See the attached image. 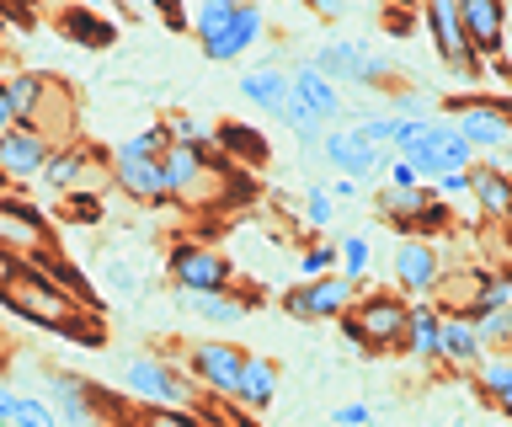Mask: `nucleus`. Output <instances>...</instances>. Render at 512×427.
Instances as JSON below:
<instances>
[{"label":"nucleus","instance_id":"nucleus-9","mask_svg":"<svg viewBox=\"0 0 512 427\" xmlns=\"http://www.w3.org/2000/svg\"><path fill=\"white\" fill-rule=\"evenodd\" d=\"M459 27L470 54H502L507 43V0H459Z\"/></svg>","mask_w":512,"mask_h":427},{"label":"nucleus","instance_id":"nucleus-23","mask_svg":"<svg viewBox=\"0 0 512 427\" xmlns=\"http://www.w3.org/2000/svg\"><path fill=\"white\" fill-rule=\"evenodd\" d=\"M272 385H278V369H272L267 358H246V369H240V385H235V401L262 411L272 401Z\"/></svg>","mask_w":512,"mask_h":427},{"label":"nucleus","instance_id":"nucleus-4","mask_svg":"<svg viewBox=\"0 0 512 427\" xmlns=\"http://www.w3.org/2000/svg\"><path fill=\"white\" fill-rule=\"evenodd\" d=\"M352 299H358V283L342 278V273H326V278H310V283H299V289H288L283 310L294 315V321H342L352 310Z\"/></svg>","mask_w":512,"mask_h":427},{"label":"nucleus","instance_id":"nucleus-26","mask_svg":"<svg viewBox=\"0 0 512 427\" xmlns=\"http://www.w3.org/2000/svg\"><path fill=\"white\" fill-rule=\"evenodd\" d=\"M480 395L502 411V417H512V363L507 358H491L480 363Z\"/></svg>","mask_w":512,"mask_h":427},{"label":"nucleus","instance_id":"nucleus-47","mask_svg":"<svg viewBox=\"0 0 512 427\" xmlns=\"http://www.w3.org/2000/svg\"><path fill=\"white\" fill-rule=\"evenodd\" d=\"M86 6H91V11H102V6H107V0H86Z\"/></svg>","mask_w":512,"mask_h":427},{"label":"nucleus","instance_id":"nucleus-45","mask_svg":"<svg viewBox=\"0 0 512 427\" xmlns=\"http://www.w3.org/2000/svg\"><path fill=\"white\" fill-rule=\"evenodd\" d=\"M11 411H16V395L0 385V422H11Z\"/></svg>","mask_w":512,"mask_h":427},{"label":"nucleus","instance_id":"nucleus-42","mask_svg":"<svg viewBox=\"0 0 512 427\" xmlns=\"http://www.w3.org/2000/svg\"><path fill=\"white\" fill-rule=\"evenodd\" d=\"M16 129V113H11V91H6V81H0V134H11Z\"/></svg>","mask_w":512,"mask_h":427},{"label":"nucleus","instance_id":"nucleus-5","mask_svg":"<svg viewBox=\"0 0 512 427\" xmlns=\"http://www.w3.org/2000/svg\"><path fill=\"white\" fill-rule=\"evenodd\" d=\"M123 379H128V390H134L139 401H150L155 411H182L192 401V390L182 385V374L166 369V363H155V358L123 363Z\"/></svg>","mask_w":512,"mask_h":427},{"label":"nucleus","instance_id":"nucleus-10","mask_svg":"<svg viewBox=\"0 0 512 427\" xmlns=\"http://www.w3.org/2000/svg\"><path fill=\"white\" fill-rule=\"evenodd\" d=\"M230 257H219V251H208V246H176L171 251V278L182 283V289H208V294H219L224 283H230Z\"/></svg>","mask_w":512,"mask_h":427},{"label":"nucleus","instance_id":"nucleus-2","mask_svg":"<svg viewBox=\"0 0 512 427\" xmlns=\"http://www.w3.org/2000/svg\"><path fill=\"white\" fill-rule=\"evenodd\" d=\"M406 321H411L406 299L368 294V299H352V310L342 315V331L363 353H384V347H406Z\"/></svg>","mask_w":512,"mask_h":427},{"label":"nucleus","instance_id":"nucleus-29","mask_svg":"<svg viewBox=\"0 0 512 427\" xmlns=\"http://www.w3.org/2000/svg\"><path fill=\"white\" fill-rule=\"evenodd\" d=\"M86 161H91L86 150L48 155V166H43V182H48V187H75V182H80V171H86Z\"/></svg>","mask_w":512,"mask_h":427},{"label":"nucleus","instance_id":"nucleus-17","mask_svg":"<svg viewBox=\"0 0 512 427\" xmlns=\"http://www.w3.org/2000/svg\"><path fill=\"white\" fill-rule=\"evenodd\" d=\"M240 91H246V97L262 107V113H272V118H294V86H288V75L283 70H251L246 81H240Z\"/></svg>","mask_w":512,"mask_h":427},{"label":"nucleus","instance_id":"nucleus-18","mask_svg":"<svg viewBox=\"0 0 512 427\" xmlns=\"http://www.w3.org/2000/svg\"><path fill=\"white\" fill-rule=\"evenodd\" d=\"M438 358L454 363V369H470V363H480V331L470 315H443V331H438Z\"/></svg>","mask_w":512,"mask_h":427},{"label":"nucleus","instance_id":"nucleus-32","mask_svg":"<svg viewBox=\"0 0 512 427\" xmlns=\"http://www.w3.org/2000/svg\"><path fill=\"white\" fill-rule=\"evenodd\" d=\"M64 219L70 225H102V198H86V193L64 198Z\"/></svg>","mask_w":512,"mask_h":427},{"label":"nucleus","instance_id":"nucleus-30","mask_svg":"<svg viewBox=\"0 0 512 427\" xmlns=\"http://www.w3.org/2000/svg\"><path fill=\"white\" fill-rule=\"evenodd\" d=\"M11 427H59V411L48 401H38V395H16Z\"/></svg>","mask_w":512,"mask_h":427},{"label":"nucleus","instance_id":"nucleus-24","mask_svg":"<svg viewBox=\"0 0 512 427\" xmlns=\"http://www.w3.org/2000/svg\"><path fill=\"white\" fill-rule=\"evenodd\" d=\"M182 305L192 310V315H203V321H219V326H230V321H240L246 315V299H235V294H208V289H187V299Z\"/></svg>","mask_w":512,"mask_h":427},{"label":"nucleus","instance_id":"nucleus-44","mask_svg":"<svg viewBox=\"0 0 512 427\" xmlns=\"http://www.w3.org/2000/svg\"><path fill=\"white\" fill-rule=\"evenodd\" d=\"M315 17H342V0H310Z\"/></svg>","mask_w":512,"mask_h":427},{"label":"nucleus","instance_id":"nucleus-12","mask_svg":"<svg viewBox=\"0 0 512 427\" xmlns=\"http://www.w3.org/2000/svg\"><path fill=\"white\" fill-rule=\"evenodd\" d=\"M320 150H326V161L336 171H347L352 182L358 177H374V171L384 166V150H374L358 129H331L326 139H320Z\"/></svg>","mask_w":512,"mask_h":427},{"label":"nucleus","instance_id":"nucleus-41","mask_svg":"<svg viewBox=\"0 0 512 427\" xmlns=\"http://www.w3.org/2000/svg\"><path fill=\"white\" fill-rule=\"evenodd\" d=\"M150 6L160 11V17H166L171 27H187V17H182V0H150Z\"/></svg>","mask_w":512,"mask_h":427},{"label":"nucleus","instance_id":"nucleus-3","mask_svg":"<svg viewBox=\"0 0 512 427\" xmlns=\"http://www.w3.org/2000/svg\"><path fill=\"white\" fill-rule=\"evenodd\" d=\"M470 145H464V134L454 129V123H427L422 129V139L400 155V161H411L416 166V177L422 182H438V177H448V171H464L470 166Z\"/></svg>","mask_w":512,"mask_h":427},{"label":"nucleus","instance_id":"nucleus-39","mask_svg":"<svg viewBox=\"0 0 512 427\" xmlns=\"http://www.w3.org/2000/svg\"><path fill=\"white\" fill-rule=\"evenodd\" d=\"M390 187H422V177L411 161H390Z\"/></svg>","mask_w":512,"mask_h":427},{"label":"nucleus","instance_id":"nucleus-1","mask_svg":"<svg viewBox=\"0 0 512 427\" xmlns=\"http://www.w3.org/2000/svg\"><path fill=\"white\" fill-rule=\"evenodd\" d=\"M0 299L16 310V315H27V321H38L48 331H70V337H86V321L75 315V305H86V299H70L59 289V283H48L43 273H6V283H0Z\"/></svg>","mask_w":512,"mask_h":427},{"label":"nucleus","instance_id":"nucleus-20","mask_svg":"<svg viewBox=\"0 0 512 427\" xmlns=\"http://www.w3.org/2000/svg\"><path fill=\"white\" fill-rule=\"evenodd\" d=\"M256 33H262V6H235V17L230 27H224V38L219 43H208V59H240L256 43Z\"/></svg>","mask_w":512,"mask_h":427},{"label":"nucleus","instance_id":"nucleus-43","mask_svg":"<svg viewBox=\"0 0 512 427\" xmlns=\"http://www.w3.org/2000/svg\"><path fill=\"white\" fill-rule=\"evenodd\" d=\"M336 422L358 427V422H368V406H336Z\"/></svg>","mask_w":512,"mask_h":427},{"label":"nucleus","instance_id":"nucleus-25","mask_svg":"<svg viewBox=\"0 0 512 427\" xmlns=\"http://www.w3.org/2000/svg\"><path fill=\"white\" fill-rule=\"evenodd\" d=\"M54 401H59V411H64V422H70V427H96V411L86 401V390H80V379L54 374Z\"/></svg>","mask_w":512,"mask_h":427},{"label":"nucleus","instance_id":"nucleus-48","mask_svg":"<svg viewBox=\"0 0 512 427\" xmlns=\"http://www.w3.org/2000/svg\"><path fill=\"white\" fill-rule=\"evenodd\" d=\"M502 171H507V177H512V166H502Z\"/></svg>","mask_w":512,"mask_h":427},{"label":"nucleus","instance_id":"nucleus-7","mask_svg":"<svg viewBox=\"0 0 512 427\" xmlns=\"http://www.w3.org/2000/svg\"><path fill=\"white\" fill-rule=\"evenodd\" d=\"M427 33L438 43L448 70L475 75V54H470V43H464V27H459V0H427Z\"/></svg>","mask_w":512,"mask_h":427},{"label":"nucleus","instance_id":"nucleus-49","mask_svg":"<svg viewBox=\"0 0 512 427\" xmlns=\"http://www.w3.org/2000/svg\"><path fill=\"white\" fill-rule=\"evenodd\" d=\"M22 6H27V0H22Z\"/></svg>","mask_w":512,"mask_h":427},{"label":"nucleus","instance_id":"nucleus-33","mask_svg":"<svg viewBox=\"0 0 512 427\" xmlns=\"http://www.w3.org/2000/svg\"><path fill=\"white\" fill-rule=\"evenodd\" d=\"M480 337H491V342H512V305L507 310H491V315H480L475 321Z\"/></svg>","mask_w":512,"mask_h":427},{"label":"nucleus","instance_id":"nucleus-15","mask_svg":"<svg viewBox=\"0 0 512 427\" xmlns=\"http://www.w3.org/2000/svg\"><path fill=\"white\" fill-rule=\"evenodd\" d=\"M395 278H400V289H406V294L443 289V262H438V251L422 246V241H406V246H400V257H395Z\"/></svg>","mask_w":512,"mask_h":427},{"label":"nucleus","instance_id":"nucleus-27","mask_svg":"<svg viewBox=\"0 0 512 427\" xmlns=\"http://www.w3.org/2000/svg\"><path fill=\"white\" fill-rule=\"evenodd\" d=\"M235 6H240V0H203V6H198V17H192V33L203 38V49L224 38V27H230Z\"/></svg>","mask_w":512,"mask_h":427},{"label":"nucleus","instance_id":"nucleus-36","mask_svg":"<svg viewBox=\"0 0 512 427\" xmlns=\"http://www.w3.org/2000/svg\"><path fill=\"white\" fill-rule=\"evenodd\" d=\"M331 267H336V246H310L304 251V273L310 278H326Z\"/></svg>","mask_w":512,"mask_h":427},{"label":"nucleus","instance_id":"nucleus-34","mask_svg":"<svg viewBox=\"0 0 512 427\" xmlns=\"http://www.w3.org/2000/svg\"><path fill=\"white\" fill-rule=\"evenodd\" d=\"M139 427H208V422H198V417H187V411H144L139 417Z\"/></svg>","mask_w":512,"mask_h":427},{"label":"nucleus","instance_id":"nucleus-11","mask_svg":"<svg viewBox=\"0 0 512 427\" xmlns=\"http://www.w3.org/2000/svg\"><path fill=\"white\" fill-rule=\"evenodd\" d=\"M315 70L326 75V81H358V86H374L384 81V59H368L358 43H326V49L315 54Z\"/></svg>","mask_w":512,"mask_h":427},{"label":"nucleus","instance_id":"nucleus-46","mask_svg":"<svg viewBox=\"0 0 512 427\" xmlns=\"http://www.w3.org/2000/svg\"><path fill=\"white\" fill-rule=\"evenodd\" d=\"M496 107H502V113H507V118H512V102H507V97H496Z\"/></svg>","mask_w":512,"mask_h":427},{"label":"nucleus","instance_id":"nucleus-37","mask_svg":"<svg viewBox=\"0 0 512 427\" xmlns=\"http://www.w3.org/2000/svg\"><path fill=\"white\" fill-rule=\"evenodd\" d=\"M64 27H70L75 38H91L96 49H102V43L112 38V27H102V22H91V17H64Z\"/></svg>","mask_w":512,"mask_h":427},{"label":"nucleus","instance_id":"nucleus-38","mask_svg":"<svg viewBox=\"0 0 512 427\" xmlns=\"http://www.w3.org/2000/svg\"><path fill=\"white\" fill-rule=\"evenodd\" d=\"M107 283H112V294H134V289H139V278L128 273V267H118V262L107 267Z\"/></svg>","mask_w":512,"mask_h":427},{"label":"nucleus","instance_id":"nucleus-31","mask_svg":"<svg viewBox=\"0 0 512 427\" xmlns=\"http://www.w3.org/2000/svg\"><path fill=\"white\" fill-rule=\"evenodd\" d=\"M336 262H342V278L363 283V273H368V241H363V235H347V241L336 246Z\"/></svg>","mask_w":512,"mask_h":427},{"label":"nucleus","instance_id":"nucleus-22","mask_svg":"<svg viewBox=\"0 0 512 427\" xmlns=\"http://www.w3.org/2000/svg\"><path fill=\"white\" fill-rule=\"evenodd\" d=\"M438 331H443V315L432 305H411V321H406V353L411 358H438Z\"/></svg>","mask_w":512,"mask_h":427},{"label":"nucleus","instance_id":"nucleus-21","mask_svg":"<svg viewBox=\"0 0 512 427\" xmlns=\"http://www.w3.org/2000/svg\"><path fill=\"white\" fill-rule=\"evenodd\" d=\"M470 193L480 198V209L491 219H512V177L502 166H480L470 171Z\"/></svg>","mask_w":512,"mask_h":427},{"label":"nucleus","instance_id":"nucleus-40","mask_svg":"<svg viewBox=\"0 0 512 427\" xmlns=\"http://www.w3.org/2000/svg\"><path fill=\"white\" fill-rule=\"evenodd\" d=\"M438 193H448V198L470 193V171H448V177H438Z\"/></svg>","mask_w":512,"mask_h":427},{"label":"nucleus","instance_id":"nucleus-28","mask_svg":"<svg viewBox=\"0 0 512 427\" xmlns=\"http://www.w3.org/2000/svg\"><path fill=\"white\" fill-rule=\"evenodd\" d=\"M166 150H171V134H166V123H155V129H144V134L128 139V145L112 155V161H160Z\"/></svg>","mask_w":512,"mask_h":427},{"label":"nucleus","instance_id":"nucleus-14","mask_svg":"<svg viewBox=\"0 0 512 427\" xmlns=\"http://www.w3.org/2000/svg\"><path fill=\"white\" fill-rule=\"evenodd\" d=\"M240 369H246V353H235V347H224V342H198L192 347V374H198L214 395H235Z\"/></svg>","mask_w":512,"mask_h":427},{"label":"nucleus","instance_id":"nucleus-8","mask_svg":"<svg viewBox=\"0 0 512 427\" xmlns=\"http://www.w3.org/2000/svg\"><path fill=\"white\" fill-rule=\"evenodd\" d=\"M379 219H390L400 230H427V225H448V209L432 203L427 187H384L379 193Z\"/></svg>","mask_w":512,"mask_h":427},{"label":"nucleus","instance_id":"nucleus-6","mask_svg":"<svg viewBox=\"0 0 512 427\" xmlns=\"http://www.w3.org/2000/svg\"><path fill=\"white\" fill-rule=\"evenodd\" d=\"M454 129L464 134L470 150H502L512 139V118L496 107V97H470V102H454Z\"/></svg>","mask_w":512,"mask_h":427},{"label":"nucleus","instance_id":"nucleus-16","mask_svg":"<svg viewBox=\"0 0 512 427\" xmlns=\"http://www.w3.org/2000/svg\"><path fill=\"white\" fill-rule=\"evenodd\" d=\"M288 86H294V102H299L315 123H326V118L342 113V91H336V86H331L315 65H304L299 75H288Z\"/></svg>","mask_w":512,"mask_h":427},{"label":"nucleus","instance_id":"nucleus-35","mask_svg":"<svg viewBox=\"0 0 512 427\" xmlns=\"http://www.w3.org/2000/svg\"><path fill=\"white\" fill-rule=\"evenodd\" d=\"M304 219H310L315 230L331 225V193H326V187H315V193H310V203H304Z\"/></svg>","mask_w":512,"mask_h":427},{"label":"nucleus","instance_id":"nucleus-19","mask_svg":"<svg viewBox=\"0 0 512 427\" xmlns=\"http://www.w3.org/2000/svg\"><path fill=\"white\" fill-rule=\"evenodd\" d=\"M118 187L139 203H166L171 198V182H166V171H160V161H118Z\"/></svg>","mask_w":512,"mask_h":427},{"label":"nucleus","instance_id":"nucleus-13","mask_svg":"<svg viewBox=\"0 0 512 427\" xmlns=\"http://www.w3.org/2000/svg\"><path fill=\"white\" fill-rule=\"evenodd\" d=\"M48 155H54V145L38 134V129H11V134H0V171L6 177H43V166H48Z\"/></svg>","mask_w":512,"mask_h":427}]
</instances>
